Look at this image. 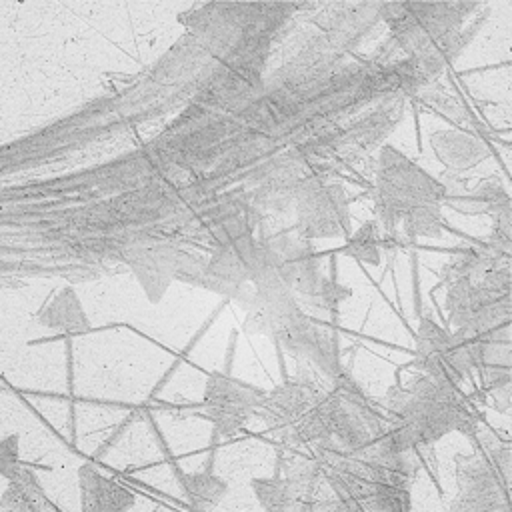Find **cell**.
I'll use <instances>...</instances> for the list:
<instances>
[{
  "instance_id": "4",
  "label": "cell",
  "mask_w": 512,
  "mask_h": 512,
  "mask_svg": "<svg viewBox=\"0 0 512 512\" xmlns=\"http://www.w3.org/2000/svg\"><path fill=\"white\" fill-rule=\"evenodd\" d=\"M412 366L426 376L460 386L474 372L470 340L464 332H448L430 316H422L414 338Z\"/></svg>"
},
{
  "instance_id": "8",
  "label": "cell",
  "mask_w": 512,
  "mask_h": 512,
  "mask_svg": "<svg viewBox=\"0 0 512 512\" xmlns=\"http://www.w3.org/2000/svg\"><path fill=\"white\" fill-rule=\"evenodd\" d=\"M324 396V388L318 384L310 368L298 364V372L286 378L264 394L260 418L278 436L290 430L308 410H312Z\"/></svg>"
},
{
  "instance_id": "12",
  "label": "cell",
  "mask_w": 512,
  "mask_h": 512,
  "mask_svg": "<svg viewBox=\"0 0 512 512\" xmlns=\"http://www.w3.org/2000/svg\"><path fill=\"white\" fill-rule=\"evenodd\" d=\"M48 496L36 474L20 464L10 476L8 486L0 496L2 512H48Z\"/></svg>"
},
{
  "instance_id": "1",
  "label": "cell",
  "mask_w": 512,
  "mask_h": 512,
  "mask_svg": "<svg viewBox=\"0 0 512 512\" xmlns=\"http://www.w3.org/2000/svg\"><path fill=\"white\" fill-rule=\"evenodd\" d=\"M384 416L390 432L418 454L452 430L472 436L480 426V414L460 386L426 374L410 378L406 386H392L384 398Z\"/></svg>"
},
{
  "instance_id": "18",
  "label": "cell",
  "mask_w": 512,
  "mask_h": 512,
  "mask_svg": "<svg viewBox=\"0 0 512 512\" xmlns=\"http://www.w3.org/2000/svg\"><path fill=\"white\" fill-rule=\"evenodd\" d=\"M18 440L16 436H10L8 440L0 442V474L2 476H10L22 462L18 460V448H16Z\"/></svg>"
},
{
  "instance_id": "10",
  "label": "cell",
  "mask_w": 512,
  "mask_h": 512,
  "mask_svg": "<svg viewBox=\"0 0 512 512\" xmlns=\"http://www.w3.org/2000/svg\"><path fill=\"white\" fill-rule=\"evenodd\" d=\"M78 488L80 512H128L136 502V496L126 486L92 464L78 468Z\"/></svg>"
},
{
  "instance_id": "9",
  "label": "cell",
  "mask_w": 512,
  "mask_h": 512,
  "mask_svg": "<svg viewBox=\"0 0 512 512\" xmlns=\"http://www.w3.org/2000/svg\"><path fill=\"white\" fill-rule=\"evenodd\" d=\"M278 342L290 356L298 360V364H304L306 368L312 366L328 382L336 380L346 372L340 362L336 336L328 328L312 322V318H308L306 314L292 322L278 336Z\"/></svg>"
},
{
  "instance_id": "11",
  "label": "cell",
  "mask_w": 512,
  "mask_h": 512,
  "mask_svg": "<svg viewBox=\"0 0 512 512\" xmlns=\"http://www.w3.org/2000/svg\"><path fill=\"white\" fill-rule=\"evenodd\" d=\"M430 144L438 160L454 170L472 168L488 156V148L482 140L458 130L434 132L430 136Z\"/></svg>"
},
{
  "instance_id": "13",
  "label": "cell",
  "mask_w": 512,
  "mask_h": 512,
  "mask_svg": "<svg viewBox=\"0 0 512 512\" xmlns=\"http://www.w3.org/2000/svg\"><path fill=\"white\" fill-rule=\"evenodd\" d=\"M38 322L60 334H80L90 328L88 316L74 294V290H62L38 316Z\"/></svg>"
},
{
  "instance_id": "2",
  "label": "cell",
  "mask_w": 512,
  "mask_h": 512,
  "mask_svg": "<svg viewBox=\"0 0 512 512\" xmlns=\"http://www.w3.org/2000/svg\"><path fill=\"white\" fill-rule=\"evenodd\" d=\"M450 512H510V444L484 434L474 454L456 456Z\"/></svg>"
},
{
  "instance_id": "16",
  "label": "cell",
  "mask_w": 512,
  "mask_h": 512,
  "mask_svg": "<svg viewBox=\"0 0 512 512\" xmlns=\"http://www.w3.org/2000/svg\"><path fill=\"white\" fill-rule=\"evenodd\" d=\"M344 254L368 264H380V232L374 220L364 222L344 244Z\"/></svg>"
},
{
  "instance_id": "17",
  "label": "cell",
  "mask_w": 512,
  "mask_h": 512,
  "mask_svg": "<svg viewBox=\"0 0 512 512\" xmlns=\"http://www.w3.org/2000/svg\"><path fill=\"white\" fill-rule=\"evenodd\" d=\"M404 232L412 240L416 236H440L442 232V216L440 204H422L410 210L404 218Z\"/></svg>"
},
{
  "instance_id": "15",
  "label": "cell",
  "mask_w": 512,
  "mask_h": 512,
  "mask_svg": "<svg viewBox=\"0 0 512 512\" xmlns=\"http://www.w3.org/2000/svg\"><path fill=\"white\" fill-rule=\"evenodd\" d=\"M250 488L264 512H306V504L280 476L252 478Z\"/></svg>"
},
{
  "instance_id": "14",
  "label": "cell",
  "mask_w": 512,
  "mask_h": 512,
  "mask_svg": "<svg viewBox=\"0 0 512 512\" xmlns=\"http://www.w3.org/2000/svg\"><path fill=\"white\" fill-rule=\"evenodd\" d=\"M178 486L186 498V502L196 510H208L216 506L226 490L228 484L220 476L212 472H186L178 476Z\"/></svg>"
},
{
  "instance_id": "7",
  "label": "cell",
  "mask_w": 512,
  "mask_h": 512,
  "mask_svg": "<svg viewBox=\"0 0 512 512\" xmlns=\"http://www.w3.org/2000/svg\"><path fill=\"white\" fill-rule=\"evenodd\" d=\"M244 308V328L248 332L266 334L274 340H278V336L304 314L294 292L282 282L276 270L262 274L252 282V294Z\"/></svg>"
},
{
  "instance_id": "5",
  "label": "cell",
  "mask_w": 512,
  "mask_h": 512,
  "mask_svg": "<svg viewBox=\"0 0 512 512\" xmlns=\"http://www.w3.org/2000/svg\"><path fill=\"white\" fill-rule=\"evenodd\" d=\"M294 232L300 238L344 236L350 230L348 196L340 184H326L322 176H310L296 194Z\"/></svg>"
},
{
  "instance_id": "6",
  "label": "cell",
  "mask_w": 512,
  "mask_h": 512,
  "mask_svg": "<svg viewBox=\"0 0 512 512\" xmlns=\"http://www.w3.org/2000/svg\"><path fill=\"white\" fill-rule=\"evenodd\" d=\"M264 394V390L248 382L214 372L206 380L204 410L216 432L230 436L260 412Z\"/></svg>"
},
{
  "instance_id": "3",
  "label": "cell",
  "mask_w": 512,
  "mask_h": 512,
  "mask_svg": "<svg viewBox=\"0 0 512 512\" xmlns=\"http://www.w3.org/2000/svg\"><path fill=\"white\" fill-rule=\"evenodd\" d=\"M446 198L442 182L428 176L392 146H384L378 158L374 212L384 234H392L396 224L422 204H440Z\"/></svg>"
}]
</instances>
